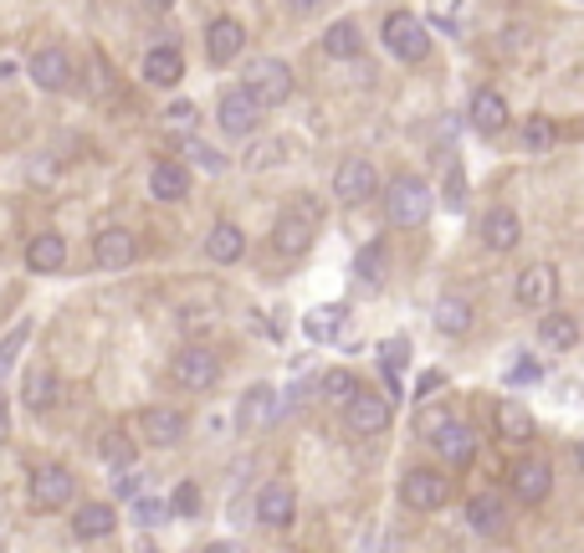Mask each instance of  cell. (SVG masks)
Instances as JSON below:
<instances>
[{
  "label": "cell",
  "mask_w": 584,
  "mask_h": 553,
  "mask_svg": "<svg viewBox=\"0 0 584 553\" xmlns=\"http://www.w3.org/2000/svg\"><path fill=\"white\" fill-rule=\"evenodd\" d=\"M26 497H32L36 513H62V507L78 497V477H72L62 461H41V467H32V486H26Z\"/></svg>",
  "instance_id": "1"
},
{
  "label": "cell",
  "mask_w": 584,
  "mask_h": 553,
  "mask_svg": "<svg viewBox=\"0 0 584 553\" xmlns=\"http://www.w3.org/2000/svg\"><path fill=\"white\" fill-rule=\"evenodd\" d=\"M384 211L395 226H420V220L431 216V190L420 175H395V180L384 184Z\"/></svg>",
  "instance_id": "2"
},
{
  "label": "cell",
  "mask_w": 584,
  "mask_h": 553,
  "mask_svg": "<svg viewBox=\"0 0 584 553\" xmlns=\"http://www.w3.org/2000/svg\"><path fill=\"white\" fill-rule=\"evenodd\" d=\"M318 220H323V211H318L313 201L287 205L283 216H277V226H272V241H277V252H283V256H302L308 247H313Z\"/></svg>",
  "instance_id": "3"
},
{
  "label": "cell",
  "mask_w": 584,
  "mask_h": 553,
  "mask_svg": "<svg viewBox=\"0 0 584 553\" xmlns=\"http://www.w3.org/2000/svg\"><path fill=\"white\" fill-rule=\"evenodd\" d=\"M241 87H247L262 108H283V103L293 98V68L277 62V57H257V62L247 68V83Z\"/></svg>",
  "instance_id": "4"
},
{
  "label": "cell",
  "mask_w": 584,
  "mask_h": 553,
  "mask_svg": "<svg viewBox=\"0 0 584 553\" xmlns=\"http://www.w3.org/2000/svg\"><path fill=\"white\" fill-rule=\"evenodd\" d=\"M169 374H175L180 389H211L221 380V359H216V349H205V344H184V349L175 353Z\"/></svg>",
  "instance_id": "5"
},
{
  "label": "cell",
  "mask_w": 584,
  "mask_h": 553,
  "mask_svg": "<svg viewBox=\"0 0 584 553\" xmlns=\"http://www.w3.org/2000/svg\"><path fill=\"white\" fill-rule=\"evenodd\" d=\"M384 47L395 51L401 62H420V57L431 51L426 21H416L410 11H390V16H384Z\"/></svg>",
  "instance_id": "6"
},
{
  "label": "cell",
  "mask_w": 584,
  "mask_h": 553,
  "mask_svg": "<svg viewBox=\"0 0 584 553\" xmlns=\"http://www.w3.org/2000/svg\"><path fill=\"white\" fill-rule=\"evenodd\" d=\"M431 446L441 461L451 467H467L472 456H477V431H472L467 420H436L431 425Z\"/></svg>",
  "instance_id": "7"
},
{
  "label": "cell",
  "mask_w": 584,
  "mask_h": 553,
  "mask_svg": "<svg viewBox=\"0 0 584 553\" xmlns=\"http://www.w3.org/2000/svg\"><path fill=\"white\" fill-rule=\"evenodd\" d=\"M401 497H405V507H416V513H436V507H446V497H451V482H446V477H441V471H426V467H416V471H405Z\"/></svg>",
  "instance_id": "8"
},
{
  "label": "cell",
  "mask_w": 584,
  "mask_h": 553,
  "mask_svg": "<svg viewBox=\"0 0 584 553\" xmlns=\"http://www.w3.org/2000/svg\"><path fill=\"white\" fill-rule=\"evenodd\" d=\"M508 486H513L517 503H544L553 486V467L544 461V456H523V461H513V471H508Z\"/></svg>",
  "instance_id": "9"
},
{
  "label": "cell",
  "mask_w": 584,
  "mask_h": 553,
  "mask_svg": "<svg viewBox=\"0 0 584 553\" xmlns=\"http://www.w3.org/2000/svg\"><path fill=\"white\" fill-rule=\"evenodd\" d=\"M216 118H221V129H226V134L247 139L251 129L262 123V103L251 98L247 87H226V93H221V103H216Z\"/></svg>",
  "instance_id": "10"
},
{
  "label": "cell",
  "mask_w": 584,
  "mask_h": 553,
  "mask_svg": "<svg viewBox=\"0 0 584 553\" xmlns=\"http://www.w3.org/2000/svg\"><path fill=\"white\" fill-rule=\"evenodd\" d=\"M26 77H32L41 93H62L72 83V57L62 47H36L32 62H26Z\"/></svg>",
  "instance_id": "11"
},
{
  "label": "cell",
  "mask_w": 584,
  "mask_h": 553,
  "mask_svg": "<svg viewBox=\"0 0 584 553\" xmlns=\"http://www.w3.org/2000/svg\"><path fill=\"white\" fill-rule=\"evenodd\" d=\"M390 416H395V405L384 400V395H369V389H359L349 400V410H344L349 431H359V436H380L384 425H390Z\"/></svg>",
  "instance_id": "12"
},
{
  "label": "cell",
  "mask_w": 584,
  "mask_h": 553,
  "mask_svg": "<svg viewBox=\"0 0 584 553\" xmlns=\"http://www.w3.org/2000/svg\"><path fill=\"white\" fill-rule=\"evenodd\" d=\"M374 184H380V175H374V165L369 159H344V165L334 169V195L344 205H359L374 195Z\"/></svg>",
  "instance_id": "13"
},
{
  "label": "cell",
  "mask_w": 584,
  "mask_h": 553,
  "mask_svg": "<svg viewBox=\"0 0 584 553\" xmlns=\"http://www.w3.org/2000/svg\"><path fill=\"white\" fill-rule=\"evenodd\" d=\"M139 436L150 441V446H180L184 416L180 410H169V405H150V410H139Z\"/></svg>",
  "instance_id": "14"
},
{
  "label": "cell",
  "mask_w": 584,
  "mask_h": 553,
  "mask_svg": "<svg viewBox=\"0 0 584 553\" xmlns=\"http://www.w3.org/2000/svg\"><path fill=\"white\" fill-rule=\"evenodd\" d=\"M134 252H139V241H134V231H123V226H103V231L93 236V262H98V267H108V272L129 267V262H134Z\"/></svg>",
  "instance_id": "15"
},
{
  "label": "cell",
  "mask_w": 584,
  "mask_h": 553,
  "mask_svg": "<svg viewBox=\"0 0 584 553\" xmlns=\"http://www.w3.org/2000/svg\"><path fill=\"white\" fill-rule=\"evenodd\" d=\"M241 47H247V26L236 16H221L205 26V51H211V62L216 68H226V62H236L241 57Z\"/></svg>",
  "instance_id": "16"
},
{
  "label": "cell",
  "mask_w": 584,
  "mask_h": 553,
  "mask_svg": "<svg viewBox=\"0 0 584 553\" xmlns=\"http://www.w3.org/2000/svg\"><path fill=\"white\" fill-rule=\"evenodd\" d=\"M513 292H517V302H523V308H549L553 292H559V277H553L549 262H534V267L517 272Z\"/></svg>",
  "instance_id": "17"
},
{
  "label": "cell",
  "mask_w": 584,
  "mask_h": 553,
  "mask_svg": "<svg viewBox=\"0 0 584 553\" xmlns=\"http://www.w3.org/2000/svg\"><path fill=\"white\" fill-rule=\"evenodd\" d=\"M277 410H283L277 389H272V385H251L247 395H241L236 420H241V431H257V425H272V420H277Z\"/></svg>",
  "instance_id": "18"
},
{
  "label": "cell",
  "mask_w": 584,
  "mask_h": 553,
  "mask_svg": "<svg viewBox=\"0 0 584 553\" xmlns=\"http://www.w3.org/2000/svg\"><path fill=\"white\" fill-rule=\"evenodd\" d=\"M482 241H487V252H513L517 241H523V220H517L508 205L487 211L482 216Z\"/></svg>",
  "instance_id": "19"
},
{
  "label": "cell",
  "mask_w": 584,
  "mask_h": 553,
  "mask_svg": "<svg viewBox=\"0 0 584 553\" xmlns=\"http://www.w3.org/2000/svg\"><path fill=\"white\" fill-rule=\"evenodd\" d=\"M298 513V497H293V486L287 482H267L262 486V497H257V518L267 522V528H287Z\"/></svg>",
  "instance_id": "20"
},
{
  "label": "cell",
  "mask_w": 584,
  "mask_h": 553,
  "mask_svg": "<svg viewBox=\"0 0 584 553\" xmlns=\"http://www.w3.org/2000/svg\"><path fill=\"white\" fill-rule=\"evenodd\" d=\"M26 267H32L36 277H47V272H62V267H68V241H62L57 231L32 236V247H26Z\"/></svg>",
  "instance_id": "21"
},
{
  "label": "cell",
  "mask_w": 584,
  "mask_h": 553,
  "mask_svg": "<svg viewBox=\"0 0 584 553\" xmlns=\"http://www.w3.org/2000/svg\"><path fill=\"white\" fill-rule=\"evenodd\" d=\"M184 77V57L180 47H150L144 51V83L154 87H175Z\"/></svg>",
  "instance_id": "22"
},
{
  "label": "cell",
  "mask_w": 584,
  "mask_h": 553,
  "mask_svg": "<svg viewBox=\"0 0 584 553\" xmlns=\"http://www.w3.org/2000/svg\"><path fill=\"white\" fill-rule=\"evenodd\" d=\"M241 252H247V236H241V226L216 220V226H211V236H205V256H211V262H221V267H231V262H241Z\"/></svg>",
  "instance_id": "23"
},
{
  "label": "cell",
  "mask_w": 584,
  "mask_h": 553,
  "mask_svg": "<svg viewBox=\"0 0 584 553\" xmlns=\"http://www.w3.org/2000/svg\"><path fill=\"white\" fill-rule=\"evenodd\" d=\"M118 528V513L108 503H83L78 513H72V533L83 538V543H93V538H108Z\"/></svg>",
  "instance_id": "24"
},
{
  "label": "cell",
  "mask_w": 584,
  "mask_h": 553,
  "mask_svg": "<svg viewBox=\"0 0 584 553\" xmlns=\"http://www.w3.org/2000/svg\"><path fill=\"white\" fill-rule=\"evenodd\" d=\"M150 190H154V201H184L190 195V169L175 165V159H159L150 169Z\"/></svg>",
  "instance_id": "25"
},
{
  "label": "cell",
  "mask_w": 584,
  "mask_h": 553,
  "mask_svg": "<svg viewBox=\"0 0 584 553\" xmlns=\"http://www.w3.org/2000/svg\"><path fill=\"white\" fill-rule=\"evenodd\" d=\"M472 123H477L482 134H498L502 123H508V98H502L498 87H482V93L472 98Z\"/></svg>",
  "instance_id": "26"
},
{
  "label": "cell",
  "mask_w": 584,
  "mask_h": 553,
  "mask_svg": "<svg viewBox=\"0 0 584 553\" xmlns=\"http://www.w3.org/2000/svg\"><path fill=\"white\" fill-rule=\"evenodd\" d=\"M498 431H502V441L528 446V441H534V416H528V410H523L517 400H502L498 405Z\"/></svg>",
  "instance_id": "27"
},
{
  "label": "cell",
  "mask_w": 584,
  "mask_h": 553,
  "mask_svg": "<svg viewBox=\"0 0 584 553\" xmlns=\"http://www.w3.org/2000/svg\"><path fill=\"white\" fill-rule=\"evenodd\" d=\"M21 400H26V410H36V416L51 410V405H57V374H51V369H32L26 385H21Z\"/></svg>",
  "instance_id": "28"
},
{
  "label": "cell",
  "mask_w": 584,
  "mask_h": 553,
  "mask_svg": "<svg viewBox=\"0 0 584 553\" xmlns=\"http://www.w3.org/2000/svg\"><path fill=\"white\" fill-rule=\"evenodd\" d=\"M467 522L482 538H498L502 528H508V513H502L498 497H472V503H467Z\"/></svg>",
  "instance_id": "29"
},
{
  "label": "cell",
  "mask_w": 584,
  "mask_h": 553,
  "mask_svg": "<svg viewBox=\"0 0 584 553\" xmlns=\"http://www.w3.org/2000/svg\"><path fill=\"white\" fill-rule=\"evenodd\" d=\"M538 344L544 349H574L580 344V323L569 318V313H549V318L538 323Z\"/></svg>",
  "instance_id": "30"
},
{
  "label": "cell",
  "mask_w": 584,
  "mask_h": 553,
  "mask_svg": "<svg viewBox=\"0 0 584 553\" xmlns=\"http://www.w3.org/2000/svg\"><path fill=\"white\" fill-rule=\"evenodd\" d=\"M436 328L451 338H462L472 328V302L467 298H441L436 302Z\"/></svg>",
  "instance_id": "31"
},
{
  "label": "cell",
  "mask_w": 584,
  "mask_h": 553,
  "mask_svg": "<svg viewBox=\"0 0 584 553\" xmlns=\"http://www.w3.org/2000/svg\"><path fill=\"white\" fill-rule=\"evenodd\" d=\"M359 47H365V36H359L354 21H334V26L323 32V51L338 57V62H344V57H359Z\"/></svg>",
  "instance_id": "32"
},
{
  "label": "cell",
  "mask_w": 584,
  "mask_h": 553,
  "mask_svg": "<svg viewBox=\"0 0 584 553\" xmlns=\"http://www.w3.org/2000/svg\"><path fill=\"white\" fill-rule=\"evenodd\" d=\"M26 344H32V323H16L11 334L0 338V374H11V369H16V359H21Z\"/></svg>",
  "instance_id": "33"
},
{
  "label": "cell",
  "mask_w": 584,
  "mask_h": 553,
  "mask_svg": "<svg viewBox=\"0 0 584 553\" xmlns=\"http://www.w3.org/2000/svg\"><path fill=\"white\" fill-rule=\"evenodd\" d=\"M344 318H349L344 308H318V313H308V318H302V328H308L313 338H334L338 328H344Z\"/></svg>",
  "instance_id": "34"
},
{
  "label": "cell",
  "mask_w": 584,
  "mask_h": 553,
  "mask_svg": "<svg viewBox=\"0 0 584 553\" xmlns=\"http://www.w3.org/2000/svg\"><path fill=\"white\" fill-rule=\"evenodd\" d=\"M384 267H390L384 241H369L365 252H359V277H365V282H384Z\"/></svg>",
  "instance_id": "35"
},
{
  "label": "cell",
  "mask_w": 584,
  "mask_h": 553,
  "mask_svg": "<svg viewBox=\"0 0 584 553\" xmlns=\"http://www.w3.org/2000/svg\"><path fill=\"white\" fill-rule=\"evenodd\" d=\"M323 395H329V400H344V405H349L354 395H359V380H354L349 369H329V374H323Z\"/></svg>",
  "instance_id": "36"
},
{
  "label": "cell",
  "mask_w": 584,
  "mask_h": 553,
  "mask_svg": "<svg viewBox=\"0 0 584 553\" xmlns=\"http://www.w3.org/2000/svg\"><path fill=\"white\" fill-rule=\"evenodd\" d=\"M523 144L534 154H544V149H553L559 144V129H553L549 118H528V129H523Z\"/></svg>",
  "instance_id": "37"
},
{
  "label": "cell",
  "mask_w": 584,
  "mask_h": 553,
  "mask_svg": "<svg viewBox=\"0 0 584 553\" xmlns=\"http://www.w3.org/2000/svg\"><path fill=\"white\" fill-rule=\"evenodd\" d=\"M98 452H103V461H108V467H129V461H134V446H129V436H123V431H108Z\"/></svg>",
  "instance_id": "38"
},
{
  "label": "cell",
  "mask_w": 584,
  "mask_h": 553,
  "mask_svg": "<svg viewBox=\"0 0 584 553\" xmlns=\"http://www.w3.org/2000/svg\"><path fill=\"white\" fill-rule=\"evenodd\" d=\"M169 513H180V518H195V513H201V486H195V482H180V486H175V497H169Z\"/></svg>",
  "instance_id": "39"
},
{
  "label": "cell",
  "mask_w": 584,
  "mask_h": 553,
  "mask_svg": "<svg viewBox=\"0 0 584 553\" xmlns=\"http://www.w3.org/2000/svg\"><path fill=\"white\" fill-rule=\"evenodd\" d=\"M169 518V503L165 497H134V522H144V528H154V522Z\"/></svg>",
  "instance_id": "40"
},
{
  "label": "cell",
  "mask_w": 584,
  "mask_h": 553,
  "mask_svg": "<svg viewBox=\"0 0 584 553\" xmlns=\"http://www.w3.org/2000/svg\"><path fill=\"white\" fill-rule=\"evenodd\" d=\"M405 353H410V349H405V338H390V344L380 349V364L390 369V374H401V369H405Z\"/></svg>",
  "instance_id": "41"
},
{
  "label": "cell",
  "mask_w": 584,
  "mask_h": 553,
  "mask_svg": "<svg viewBox=\"0 0 584 553\" xmlns=\"http://www.w3.org/2000/svg\"><path fill=\"white\" fill-rule=\"evenodd\" d=\"M446 205L451 211H462V205H467V175H462V169H451L446 175Z\"/></svg>",
  "instance_id": "42"
},
{
  "label": "cell",
  "mask_w": 584,
  "mask_h": 553,
  "mask_svg": "<svg viewBox=\"0 0 584 553\" xmlns=\"http://www.w3.org/2000/svg\"><path fill=\"white\" fill-rule=\"evenodd\" d=\"M165 123H169V129H190V123H195V103H169Z\"/></svg>",
  "instance_id": "43"
},
{
  "label": "cell",
  "mask_w": 584,
  "mask_h": 553,
  "mask_svg": "<svg viewBox=\"0 0 584 553\" xmlns=\"http://www.w3.org/2000/svg\"><path fill=\"white\" fill-rule=\"evenodd\" d=\"M190 159L201 169H226V154H216L211 144H190Z\"/></svg>",
  "instance_id": "44"
},
{
  "label": "cell",
  "mask_w": 584,
  "mask_h": 553,
  "mask_svg": "<svg viewBox=\"0 0 584 553\" xmlns=\"http://www.w3.org/2000/svg\"><path fill=\"white\" fill-rule=\"evenodd\" d=\"M144 477H134V471H129V477H123V482H118V497H144Z\"/></svg>",
  "instance_id": "45"
},
{
  "label": "cell",
  "mask_w": 584,
  "mask_h": 553,
  "mask_svg": "<svg viewBox=\"0 0 584 553\" xmlns=\"http://www.w3.org/2000/svg\"><path fill=\"white\" fill-rule=\"evenodd\" d=\"M287 11H293V16H313L318 5H323V0H283Z\"/></svg>",
  "instance_id": "46"
},
{
  "label": "cell",
  "mask_w": 584,
  "mask_h": 553,
  "mask_svg": "<svg viewBox=\"0 0 584 553\" xmlns=\"http://www.w3.org/2000/svg\"><path fill=\"white\" fill-rule=\"evenodd\" d=\"M513 380H517V385H528V380H538V364H517V369H513Z\"/></svg>",
  "instance_id": "47"
},
{
  "label": "cell",
  "mask_w": 584,
  "mask_h": 553,
  "mask_svg": "<svg viewBox=\"0 0 584 553\" xmlns=\"http://www.w3.org/2000/svg\"><path fill=\"white\" fill-rule=\"evenodd\" d=\"M205 553H247V549H241V543H231V538H226V543H211V549H205Z\"/></svg>",
  "instance_id": "48"
},
{
  "label": "cell",
  "mask_w": 584,
  "mask_h": 553,
  "mask_svg": "<svg viewBox=\"0 0 584 553\" xmlns=\"http://www.w3.org/2000/svg\"><path fill=\"white\" fill-rule=\"evenodd\" d=\"M139 5H144V11H169L175 0H139Z\"/></svg>",
  "instance_id": "49"
},
{
  "label": "cell",
  "mask_w": 584,
  "mask_h": 553,
  "mask_svg": "<svg viewBox=\"0 0 584 553\" xmlns=\"http://www.w3.org/2000/svg\"><path fill=\"white\" fill-rule=\"evenodd\" d=\"M574 461H580V471H584V441H580V452H574Z\"/></svg>",
  "instance_id": "50"
},
{
  "label": "cell",
  "mask_w": 584,
  "mask_h": 553,
  "mask_svg": "<svg viewBox=\"0 0 584 553\" xmlns=\"http://www.w3.org/2000/svg\"><path fill=\"white\" fill-rule=\"evenodd\" d=\"M0 425H5V395H0Z\"/></svg>",
  "instance_id": "51"
},
{
  "label": "cell",
  "mask_w": 584,
  "mask_h": 553,
  "mask_svg": "<svg viewBox=\"0 0 584 553\" xmlns=\"http://www.w3.org/2000/svg\"><path fill=\"white\" fill-rule=\"evenodd\" d=\"M144 553H159V549H150V543H144Z\"/></svg>",
  "instance_id": "52"
}]
</instances>
